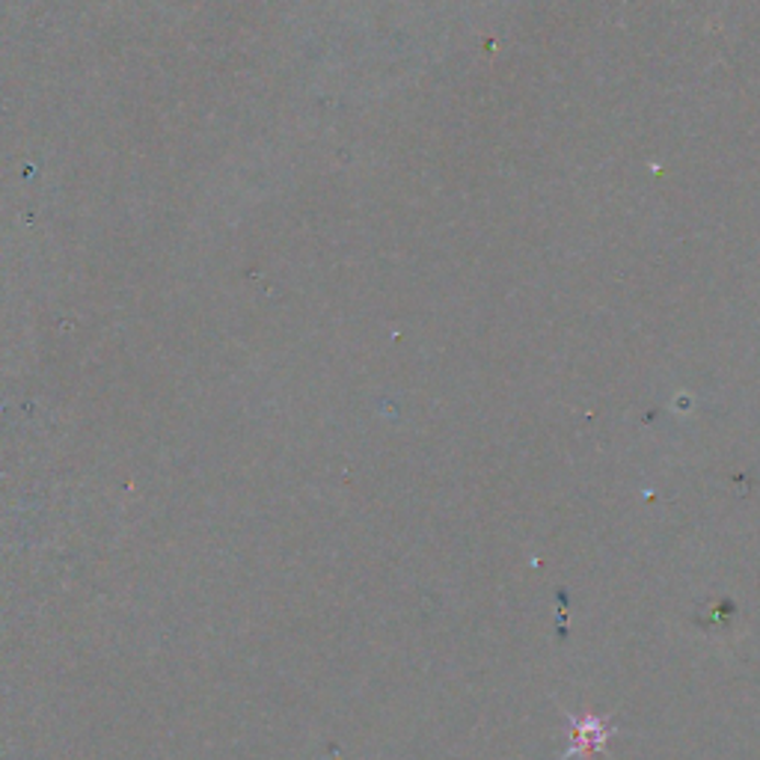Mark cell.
<instances>
[{"label":"cell","mask_w":760,"mask_h":760,"mask_svg":"<svg viewBox=\"0 0 760 760\" xmlns=\"http://www.w3.org/2000/svg\"><path fill=\"white\" fill-rule=\"evenodd\" d=\"M570 722V746L562 755L565 760L570 758H594L612 737H615V722L594 716V713H568Z\"/></svg>","instance_id":"6da1fadb"}]
</instances>
